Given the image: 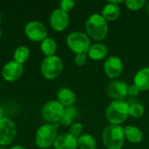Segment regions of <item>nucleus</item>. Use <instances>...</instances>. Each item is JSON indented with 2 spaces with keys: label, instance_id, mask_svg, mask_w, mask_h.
Listing matches in <instances>:
<instances>
[{
  "label": "nucleus",
  "instance_id": "1",
  "mask_svg": "<svg viewBox=\"0 0 149 149\" xmlns=\"http://www.w3.org/2000/svg\"><path fill=\"white\" fill-rule=\"evenodd\" d=\"M85 29L91 38L96 41H102L108 33V24L107 20L99 13L92 14L86 21Z\"/></svg>",
  "mask_w": 149,
  "mask_h": 149
},
{
  "label": "nucleus",
  "instance_id": "2",
  "mask_svg": "<svg viewBox=\"0 0 149 149\" xmlns=\"http://www.w3.org/2000/svg\"><path fill=\"white\" fill-rule=\"evenodd\" d=\"M124 128L119 125H110L104 128L102 141L107 149H121L125 142Z\"/></svg>",
  "mask_w": 149,
  "mask_h": 149
},
{
  "label": "nucleus",
  "instance_id": "3",
  "mask_svg": "<svg viewBox=\"0 0 149 149\" xmlns=\"http://www.w3.org/2000/svg\"><path fill=\"white\" fill-rule=\"evenodd\" d=\"M129 115V105L124 100H113L106 110V118L111 125H120Z\"/></svg>",
  "mask_w": 149,
  "mask_h": 149
},
{
  "label": "nucleus",
  "instance_id": "4",
  "mask_svg": "<svg viewBox=\"0 0 149 149\" xmlns=\"http://www.w3.org/2000/svg\"><path fill=\"white\" fill-rule=\"evenodd\" d=\"M58 124H45L41 126L36 133V145L41 149L52 147L58 137Z\"/></svg>",
  "mask_w": 149,
  "mask_h": 149
},
{
  "label": "nucleus",
  "instance_id": "5",
  "mask_svg": "<svg viewBox=\"0 0 149 149\" xmlns=\"http://www.w3.org/2000/svg\"><path fill=\"white\" fill-rule=\"evenodd\" d=\"M66 44L70 50L76 54H87L91 47V41L89 37L81 31L71 32L66 38Z\"/></svg>",
  "mask_w": 149,
  "mask_h": 149
},
{
  "label": "nucleus",
  "instance_id": "6",
  "mask_svg": "<svg viewBox=\"0 0 149 149\" xmlns=\"http://www.w3.org/2000/svg\"><path fill=\"white\" fill-rule=\"evenodd\" d=\"M63 71V62L58 56L46 57L41 64V72L47 79L58 78Z\"/></svg>",
  "mask_w": 149,
  "mask_h": 149
},
{
  "label": "nucleus",
  "instance_id": "7",
  "mask_svg": "<svg viewBox=\"0 0 149 149\" xmlns=\"http://www.w3.org/2000/svg\"><path fill=\"white\" fill-rule=\"evenodd\" d=\"M64 110L65 107L58 100H50L44 105L41 115L45 120L51 123H57L60 121Z\"/></svg>",
  "mask_w": 149,
  "mask_h": 149
},
{
  "label": "nucleus",
  "instance_id": "8",
  "mask_svg": "<svg viewBox=\"0 0 149 149\" xmlns=\"http://www.w3.org/2000/svg\"><path fill=\"white\" fill-rule=\"evenodd\" d=\"M17 135V127L15 123L3 117L0 119V146L10 145Z\"/></svg>",
  "mask_w": 149,
  "mask_h": 149
},
{
  "label": "nucleus",
  "instance_id": "9",
  "mask_svg": "<svg viewBox=\"0 0 149 149\" xmlns=\"http://www.w3.org/2000/svg\"><path fill=\"white\" fill-rule=\"evenodd\" d=\"M24 33L26 37L35 42L43 41L46 38L48 31L46 27L39 21H31L24 27Z\"/></svg>",
  "mask_w": 149,
  "mask_h": 149
},
{
  "label": "nucleus",
  "instance_id": "10",
  "mask_svg": "<svg viewBox=\"0 0 149 149\" xmlns=\"http://www.w3.org/2000/svg\"><path fill=\"white\" fill-rule=\"evenodd\" d=\"M70 17L67 12L60 9L54 10L50 16V24L56 31H62L65 30L69 24Z\"/></svg>",
  "mask_w": 149,
  "mask_h": 149
},
{
  "label": "nucleus",
  "instance_id": "11",
  "mask_svg": "<svg viewBox=\"0 0 149 149\" xmlns=\"http://www.w3.org/2000/svg\"><path fill=\"white\" fill-rule=\"evenodd\" d=\"M123 71V62L118 56H111L104 63L105 74L110 79L118 78Z\"/></svg>",
  "mask_w": 149,
  "mask_h": 149
},
{
  "label": "nucleus",
  "instance_id": "12",
  "mask_svg": "<svg viewBox=\"0 0 149 149\" xmlns=\"http://www.w3.org/2000/svg\"><path fill=\"white\" fill-rule=\"evenodd\" d=\"M24 66L22 64L16 62L15 60L9 61L6 63L2 70L3 78L9 82L17 80L23 74Z\"/></svg>",
  "mask_w": 149,
  "mask_h": 149
},
{
  "label": "nucleus",
  "instance_id": "13",
  "mask_svg": "<svg viewBox=\"0 0 149 149\" xmlns=\"http://www.w3.org/2000/svg\"><path fill=\"white\" fill-rule=\"evenodd\" d=\"M128 86L124 81L114 80L107 87V94L114 100H123L128 94Z\"/></svg>",
  "mask_w": 149,
  "mask_h": 149
},
{
  "label": "nucleus",
  "instance_id": "14",
  "mask_svg": "<svg viewBox=\"0 0 149 149\" xmlns=\"http://www.w3.org/2000/svg\"><path fill=\"white\" fill-rule=\"evenodd\" d=\"M54 149H76L78 148V138L70 133L58 135L53 144Z\"/></svg>",
  "mask_w": 149,
  "mask_h": 149
},
{
  "label": "nucleus",
  "instance_id": "15",
  "mask_svg": "<svg viewBox=\"0 0 149 149\" xmlns=\"http://www.w3.org/2000/svg\"><path fill=\"white\" fill-rule=\"evenodd\" d=\"M134 84L141 90L147 91L149 89V67H144L140 69L134 78Z\"/></svg>",
  "mask_w": 149,
  "mask_h": 149
},
{
  "label": "nucleus",
  "instance_id": "16",
  "mask_svg": "<svg viewBox=\"0 0 149 149\" xmlns=\"http://www.w3.org/2000/svg\"><path fill=\"white\" fill-rule=\"evenodd\" d=\"M58 101L64 107H69L73 106V104L76 101V95L74 92L69 88H61L58 93Z\"/></svg>",
  "mask_w": 149,
  "mask_h": 149
},
{
  "label": "nucleus",
  "instance_id": "17",
  "mask_svg": "<svg viewBox=\"0 0 149 149\" xmlns=\"http://www.w3.org/2000/svg\"><path fill=\"white\" fill-rule=\"evenodd\" d=\"M107 53H108V49L105 45L101 43H96L91 45L87 52V55L89 56L91 59L97 61V60H101L105 58Z\"/></svg>",
  "mask_w": 149,
  "mask_h": 149
},
{
  "label": "nucleus",
  "instance_id": "18",
  "mask_svg": "<svg viewBox=\"0 0 149 149\" xmlns=\"http://www.w3.org/2000/svg\"><path fill=\"white\" fill-rule=\"evenodd\" d=\"M120 13H121V10H120V5L108 2L104 6L101 14H102V17L107 21H115L116 19H118Z\"/></svg>",
  "mask_w": 149,
  "mask_h": 149
},
{
  "label": "nucleus",
  "instance_id": "19",
  "mask_svg": "<svg viewBox=\"0 0 149 149\" xmlns=\"http://www.w3.org/2000/svg\"><path fill=\"white\" fill-rule=\"evenodd\" d=\"M125 138L132 143H140L143 139L142 131L134 126H127L124 128Z\"/></svg>",
  "mask_w": 149,
  "mask_h": 149
},
{
  "label": "nucleus",
  "instance_id": "20",
  "mask_svg": "<svg viewBox=\"0 0 149 149\" xmlns=\"http://www.w3.org/2000/svg\"><path fill=\"white\" fill-rule=\"evenodd\" d=\"M78 113H79L78 109L75 107L72 106L69 107H65L59 121L60 124L65 127L71 126L72 123V120L78 116Z\"/></svg>",
  "mask_w": 149,
  "mask_h": 149
},
{
  "label": "nucleus",
  "instance_id": "21",
  "mask_svg": "<svg viewBox=\"0 0 149 149\" xmlns=\"http://www.w3.org/2000/svg\"><path fill=\"white\" fill-rule=\"evenodd\" d=\"M78 147L80 149H96L97 142L93 136L85 134L78 138Z\"/></svg>",
  "mask_w": 149,
  "mask_h": 149
},
{
  "label": "nucleus",
  "instance_id": "22",
  "mask_svg": "<svg viewBox=\"0 0 149 149\" xmlns=\"http://www.w3.org/2000/svg\"><path fill=\"white\" fill-rule=\"evenodd\" d=\"M40 49L43 52L44 55L46 57L53 56L57 51V44L56 41L53 38H46L45 40L42 41Z\"/></svg>",
  "mask_w": 149,
  "mask_h": 149
},
{
  "label": "nucleus",
  "instance_id": "23",
  "mask_svg": "<svg viewBox=\"0 0 149 149\" xmlns=\"http://www.w3.org/2000/svg\"><path fill=\"white\" fill-rule=\"evenodd\" d=\"M13 57H14V60L16 62L23 65V63L27 61V59L30 57V50L26 46L20 45V46L17 47L16 50L14 51Z\"/></svg>",
  "mask_w": 149,
  "mask_h": 149
},
{
  "label": "nucleus",
  "instance_id": "24",
  "mask_svg": "<svg viewBox=\"0 0 149 149\" xmlns=\"http://www.w3.org/2000/svg\"><path fill=\"white\" fill-rule=\"evenodd\" d=\"M145 113V108L144 107L138 103V102H134L129 105V115L134 117V118H141L143 116Z\"/></svg>",
  "mask_w": 149,
  "mask_h": 149
},
{
  "label": "nucleus",
  "instance_id": "25",
  "mask_svg": "<svg viewBox=\"0 0 149 149\" xmlns=\"http://www.w3.org/2000/svg\"><path fill=\"white\" fill-rule=\"evenodd\" d=\"M127 9L131 10H139L146 4L145 0H127L125 2Z\"/></svg>",
  "mask_w": 149,
  "mask_h": 149
},
{
  "label": "nucleus",
  "instance_id": "26",
  "mask_svg": "<svg viewBox=\"0 0 149 149\" xmlns=\"http://www.w3.org/2000/svg\"><path fill=\"white\" fill-rule=\"evenodd\" d=\"M82 131H83V125L81 123H79V122H77V123H73V124L71 125L69 133L72 135H73L74 137L79 138L81 135Z\"/></svg>",
  "mask_w": 149,
  "mask_h": 149
},
{
  "label": "nucleus",
  "instance_id": "27",
  "mask_svg": "<svg viewBox=\"0 0 149 149\" xmlns=\"http://www.w3.org/2000/svg\"><path fill=\"white\" fill-rule=\"evenodd\" d=\"M75 6V2L73 0H62L59 3V9L64 10L65 12H69L71 11Z\"/></svg>",
  "mask_w": 149,
  "mask_h": 149
},
{
  "label": "nucleus",
  "instance_id": "28",
  "mask_svg": "<svg viewBox=\"0 0 149 149\" xmlns=\"http://www.w3.org/2000/svg\"><path fill=\"white\" fill-rule=\"evenodd\" d=\"M74 61H75L76 65L79 66L84 65L86 63V54H85V53L76 54L75 58H74Z\"/></svg>",
  "mask_w": 149,
  "mask_h": 149
},
{
  "label": "nucleus",
  "instance_id": "29",
  "mask_svg": "<svg viewBox=\"0 0 149 149\" xmlns=\"http://www.w3.org/2000/svg\"><path fill=\"white\" fill-rule=\"evenodd\" d=\"M140 92H141V90L134 84H133L130 86H128V92L127 93H128V94L130 96L135 97V96H137L140 93Z\"/></svg>",
  "mask_w": 149,
  "mask_h": 149
},
{
  "label": "nucleus",
  "instance_id": "30",
  "mask_svg": "<svg viewBox=\"0 0 149 149\" xmlns=\"http://www.w3.org/2000/svg\"><path fill=\"white\" fill-rule=\"evenodd\" d=\"M10 149H25L24 147H21V146H14L12 148H10Z\"/></svg>",
  "mask_w": 149,
  "mask_h": 149
},
{
  "label": "nucleus",
  "instance_id": "31",
  "mask_svg": "<svg viewBox=\"0 0 149 149\" xmlns=\"http://www.w3.org/2000/svg\"><path fill=\"white\" fill-rule=\"evenodd\" d=\"M2 118H3V110L0 107V119H2Z\"/></svg>",
  "mask_w": 149,
  "mask_h": 149
},
{
  "label": "nucleus",
  "instance_id": "32",
  "mask_svg": "<svg viewBox=\"0 0 149 149\" xmlns=\"http://www.w3.org/2000/svg\"><path fill=\"white\" fill-rule=\"evenodd\" d=\"M147 10H148V12H149V3H148V6H147Z\"/></svg>",
  "mask_w": 149,
  "mask_h": 149
},
{
  "label": "nucleus",
  "instance_id": "33",
  "mask_svg": "<svg viewBox=\"0 0 149 149\" xmlns=\"http://www.w3.org/2000/svg\"><path fill=\"white\" fill-rule=\"evenodd\" d=\"M1 36H2V31H1V29H0V38H1Z\"/></svg>",
  "mask_w": 149,
  "mask_h": 149
},
{
  "label": "nucleus",
  "instance_id": "34",
  "mask_svg": "<svg viewBox=\"0 0 149 149\" xmlns=\"http://www.w3.org/2000/svg\"><path fill=\"white\" fill-rule=\"evenodd\" d=\"M0 22H1V14H0Z\"/></svg>",
  "mask_w": 149,
  "mask_h": 149
}]
</instances>
